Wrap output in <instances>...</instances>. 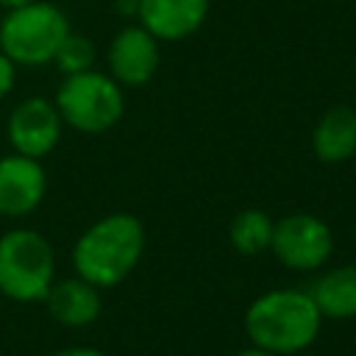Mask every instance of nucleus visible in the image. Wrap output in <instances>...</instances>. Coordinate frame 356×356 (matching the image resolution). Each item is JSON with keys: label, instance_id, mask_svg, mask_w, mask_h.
Wrapping results in <instances>:
<instances>
[{"label": "nucleus", "instance_id": "nucleus-1", "mask_svg": "<svg viewBox=\"0 0 356 356\" xmlns=\"http://www.w3.org/2000/svg\"><path fill=\"white\" fill-rule=\"evenodd\" d=\"M145 222L128 211H111L95 220L72 245V270L97 289L122 284L142 261Z\"/></svg>", "mask_w": 356, "mask_h": 356}, {"label": "nucleus", "instance_id": "nucleus-2", "mask_svg": "<svg viewBox=\"0 0 356 356\" xmlns=\"http://www.w3.org/2000/svg\"><path fill=\"white\" fill-rule=\"evenodd\" d=\"M323 314L309 289L278 286L253 298L245 309V334L250 345L278 356H295L314 345Z\"/></svg>", "mask_w": 356, "mask_h": 356}, {"label": "nucleus", "instance_id": "nucleus-3", "mask_svg": "<svg viewBox=\"0 0 356 356\" xmlns=\"http://www.w3.org/2000/svg\"><path fill=\"white\" fill-rule=\"evenodd\" d=\"M70 31V17L56 3L31 0L3 14L0 50L17 67H44L53 64L56 50Z\"/></svg>", "mask_w": 356, "mask_h": 356}, {"label": "nucleus", "instance_id": "nucleus-4", "mask_svg": "<svg viewBox=\"0 0 356 356\" xmlns=\"http://www.w3.org/2000/svg\"><path fill=\"white\" fill-rule=\"evenodd\" d=\"M56 281L53 245L33 228L0 236V295L14 303H42Z\"/></svg>", "mask_w": 356, "mask_h": 356}, {"label": "nucleus", "instance_id": "nucleus-5", "mask_svg": "<svg viewBox=\"0 0 356 356\" xmlns=\"http://www.w3.org/2000/svg\"><path fill=\"white\" fill-rule=\"evenodd\" d=\"M61 122L81 134H106L125 114L122 86L100 70L64 75L53 97Z\"/></svg>", "mask_w": 356, "mask_h": 356}, {"label": "nucleus", "instance_id": "nucleus-6", "mask_svg": "<svg viewBox=\"0 0 356 356\" xmlns=\"http://www.w3.org/2000/svg\"><path fill=\"white\" fill-rule=\"evenodd\" d=\"M270 253L295 273H317L334 256L331 225L312 211H292L275 220Z\"/></svg>", "mask_w": 356, "mask_h": 356}, {"label": "nucleus", "instance_id": "nucleus-7", "mask_svg": "<svg viewBox=\"0 0 356 356\" xmlns=\"http://www.w3.org/2000/svg\"><path fill=\"white\" fill-rule=\"evenodd\" d=\"M61 131L64 122L56 103L42 95L19 100L6 122V136L11 150L31 159H44L47 153H53L61 139Z\"/></svg>", "mask_w": 356, "mask_h": 356}, {"label": "nucleus", "instance_id": "nucleus-8", "mask_svg": "<svg viewBox=\"0 0 356 356\" xmlns=\"http://www.w3.org/2000/svg\"><path fill=\"white\" fill-rule=\"evenodd\" d=\"M108 75L125 86H145L153 81L161 64V42L139 22L120 28L106 50Z\"/></svg>", "mask_w": 356, "mask_h": 356}, {"label": "nucleus", "instance_id": "nucleus-9", "mask_svg": "<svg viewBox=\"0 0 356 356\" xmlns=\"http://www.w3.org/2000/svg\"><path fill=\"white\" fill-rule=\"evenodd\" d=\"M47 195V172L42 159L22 153L0 156V217L22 220L33 214Z\"/></svg>", "mask_w": 356, "mask_h": 356}, {"label": "nucleus", "instance_id": "nucleus-10", "mask_svg": "<svg viewBox=\"0 0 356 356\" xmlns=\"http://www.w3.org/2000/svg\"><path fill=\"white\" fill-rule=\"evenodd\" d=\"M209 8L211 0H139L136 22L159 42H184L203 28Z\"/></svg>", "mask_w": 356, "mask_h": 356}, {"label": "nucleus", "instance_id": "nucleus-11", "mask_svg": "<svg viewBox=\"0 0 356 356\" xmlns=\"http://www.w3.org/2000/svg\"><path fill=\"white\" fill-rule=\"evenodd\" d=\"M42 303L47 306L50 317L56 323H61L64 328H86L103 312L100 289L95 284H89L86 278H81V275L53 281V286H50V292L44 295Z\"/></svg>", "mask_w": 356, "mask_h": 356}, {"label": "nucleus", "instance_id": "nucleus-12", "mask_svg": "<svg viewBox=\"0 0 356 356\" xmlns=\"http://www.w3.org/2000/svg\"><path fill=\"white\" fill-rule=\"evenodd\" d=\"M312 150L325 164L348 161L356 153V111L350 106L328 108L312 131Z\"/></svg>", "mask_w": 356, "mask_h": 356}, {"label": "nucleus", "instance_id": "nucleus-13", "mask_svg": "<svg viewBox=\"0 0 356 356\" xmlns=\"http://www.w3.org/2000/svg\"><path fill=\"white\" fill-rule=\"evenodd\" d=\"M323 320L356 317V264H337L317 275L309 289Z\"/></svg>", "mask_w": 356, "mask_h": 356}, {"label": "nucleus", "instance_id": "nucleus-14", "mask_svg": "<svg viewBox=\"0 0 356 356\" xmlns=\"http://www.w3.org/2000/svg\"><path fill=\"white\" fill-rule=\"evenodd\" d=\"M273 228H275V220L267 211L242 209L228 225V239L234 250H239L242 256H261V253H270Z\"/></svg>", "mask_w": 356, "mask_h": 356}, {"label": "nucleus", "instance_id": "nucleus-15", "mask_svg": "<svg viewBox=\"0 0 356 356\" xmlns=\"http://www.w3.org/2000/svg\"><path fill=\"white\" fill-rule=\"evenodd\" d=\"M95 58H97L95 42H92L86 33H75V31H70V33L64 36V42L58 44L53 64L58 67L61 75H75V72L95 70Z\"/></svg>", "mask_w": 356, "mask_h": 356}, {"label": "nucleus", "instance_id": "nucleus-16", "mask_svg": "<svg viewBox=\"0 0 356 356\" xmlns=\"http://www.w3.org/2000/svg\"><path fill=\"white\" fill-rule=\"evenodd\" d=\"M14 83H17V64L0 50V100H3L6 95H11Z\"/></svg>", "mask_w": 356, "mask_h": 356}, {"label": "nucleus", "instance_id": "nucleus-17", "mask_svg": "<svg viewBox=\"0 0 356 356\" xmlns=\"http://www.w3.org/2000/svg\"><path fill=\"white\" fill-rule=\"evenodd\" d=\"M53 356H108V353L100 350V348H83V345H78V348H64V350H58Z\"/></svg>", "mask_w": 356, "mask_h": 356}, {"label": "nucleus", "instance_id": "nucleus-18", "mask_svg": "<svg viewBox=\"0 0 356 356\" xmlns=\"http://www.w3.org/2000/svg\"><path fill=\"white\" fill-rule=\"evenodd\" d=\"M114 8H117V14H122V17H136V11H139V0H117Z\"/></svg>", "mask_w": 356, "mask_h": 356}, {"label": "nucleus", "instance_id": "nucleus-19", "mask_svg": "<svg viewBox=\"0 0 356 356\" xmlns=\"http://www.w3.org/2000/svg\"><path fill=\"white\" fill-rule=\"evenodd\" d=\"M234 356H278V353H270V350H264V348L250 345V348H245V350H239V353H234Z\"/></svg>", "mask_w": 356, "mask_h": 356}, {"label": "nucleus", "instance_id": "nucleus-20", "mask_svg": "<svg viewBox=\"0 0 356 356\" xmlns=\"http://www.w3.org/2000/svg\"><path fill=\"white\" fill-rule=\"evenodd\" d=\"M25 3H31V0H0V8H17V6H25Z\"/></svg>", "mask_w": 356, "mask_h": 356}]
</instances>
